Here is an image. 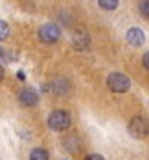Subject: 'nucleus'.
<instances>
[{
  "label": "nucleus",
  "instance_id": "nucleus-7",
  "mask_svg": "<svg viewBox=\"0 0 149 160\" xmlns=\"http://www.w3.org/2000/svg\"><path fill=\"white\" fill-rule=\"evenodd\" d=\"M19 101H20L23 106L30 108V106H35V104L38 102V94H37V91L30 89V88H25V89H22V91H20V94H19Z\"/></svg>",
  "mask_w": 149,
  "mask_h": 160
},
{
  "label": "nucleus",
  "instance_id": "nucleus-11",
  "mask_svg": "<svg viewBox=\"0 0 149 160\" xmlns=\"http://www.w3.org/2000/svg\"><path fill=\"white\" fill-rule=\"evenodd\" d=\"M119 0H98V5L103 10H114L118 7Z\"/></svg>",
  "mask_w": 149,
  "mask_h": 160
},
{
  "label": "nucleus",
  "instance_id": "nucleus-8",
  "mask_svg": "<svg viewBox=\"0 0 149 160\" xmlns=\"http://www.w3.org/2000/svg\"><path fill=\"white\" fill-rule=\"evenodd\" d=\"M68 89H70V84H68V81L63 79V78L55 79V81L51 82V91L55 92V94H65Z\"/></svg>",
  "mask_w": 149,
  "mask_h": 160
},
{
  "label": "nucleus",
  "instance_id": "nucleus-15",
  "mask_svg": "<svg viewBox=\"0 0 149 160\" xmlns=\"http://www.w3.org/2000/svg\"><path fill=\"white\" fill-rule=\"evenodd\" d=\"M142 64H144L146 69H149V51L144 53V56H142Z\"/></svg>",
  "mask_w": 149,
  "mask_h": 160
},
{
  "label": "nucleus",
  "instance_id": "nucleus-6",
  "mask_svg": "<svg viewBox=\"0 0 149 160\" xmlns=\"http://www.w3.org/2000/svg\"><path fill=\"white\" fill-rule=\"evenodd\" d=\"M126 40L129 41V45H133V46H142L144 45V41H146V35L144 32L141 30V28H129L128 33H126Z\"/></svg>",
  "mask_w": 149,
  "mask_h": 160
},
{
  "label": "nucleus",
  "instance_id": "nucleus-13",
  "mask_svg": "<svg viewBox=\"0 0 149 160\" xmlns=\"http://www.w3.org/2000/svg\"><path fill=\"white\" fill-rule=\"evenodd\" d=\"M139 8H141V12H142L146 17H149V0H141Z\"/></svg>",
  "mask_w": 149,
  "mask_h": 160
},
{
  "label": "nucleus",
  "instance_id": "nucleus-16",
  "mask_svg": "<svg viewBox=\"0 0 149 160\" xmlns=\"http://www.w3.org/2000/svg\"><path fill=\"white\" fill-rule=\"evenodd\" d=\"M3 76H5V71H3V68H2V66H0V81L3 79Z\"/></svg>",
  "mask_w": 149,
  "mask_h": 160
},
{
  "label": "nucleus",
  "instance_id": "nucleus-10",
  "mask_svg": "<svg viewBox=\"0 0 149 160\" xmlns=\"http://www.w3.org/2000/svg\"><path fill=\"white\" fill-rule=\"evenodd\" d=\"M30 160H48V153L43 149H33L30 153Z\"/></svg>",
  "mask_w": 149,
  "mask_h": 160
},
{
  "label": "nucleus",
  "instance_id": "nucleus-3",
  "mask_svg": "<svg viewBox=\"0 0 149 160\" xmlns=\"http://www.w3.org/2000/svg\"><path fill=\"white\" fill-rule=\"evenodd\" d=\"M128 129H129V134L134 139H144L149 134V121L144 119V117H141V116H136L131 119Z\"/></svg>",
  "mask_w": 149,
  "mask_h": 160
},
{
  "label": "nucleus",
  "instance_id": "nucleus-12",
  "mask_svg": "<svg viewBox=\"0 0 149 160\" xmlns=\"http://www.w3.org/2000/svg\"><path fill=\"white\" fill-rule=\"evenodd\" d=\"M8 32H10L8 30V25L3 20H0V41H3L5 38L8 37Z\"/></svg>",
  "mask_w": 149,
  "mask_h": 160
},
{
  "label": "nucleus",
  "instance_id": "nucleus-14",
  "mask_svg": "<svg viewBox=\"0 0 149 160\" xmlns=\"http://www.w3.org/2000/svg\"><path fill=\"white\" fill-rule=\"evenodd\" d=\"M85 160H104V157L99 155V153H91V155H88Z\"/></svg>",
  "mask_w": 149,
  "mask_h": 160
},
{
  "label": "nucleus",
  "instance_id": "nucleus-2",
  "mask_svg": "<svg viewBox=\"0 0 149 160\" xmlns=\"http://www.w3.org/2000/svg\"><path fill=\"white\" fill-rule=\"evenodd\" d=\"M106 84L113 92H126L131 88V79L123 73H113L108 76Z\"/></svg>",
  "mask_w": 149,
  "mask_h": 160
},
{
  "label": "nucleus",
  "instance_id": "nucleus-17",
  "mask_svg": "<svg viewBox=\"0 0 149 160\" xmlns=\"http://www.w3.org/2000/svg\"><path fill=\"white\" fill-rule=\"evenodd\" d=\"M17 76H19V79H25V74H23L22 71H19V74H17Z\"/></svg>",
  "mask_w": 149,
  "mask_h": 160
},
{
  "label": "nucleus",
  "instance_id": "nucleus-9",
  "mask_svg": "<svg viewBox=\"0 0 149 160\" xmlns=\"http://www.w3.org/2000/svg\"><path fill=\"white\" fill-rule=\"evenodd\" d=\"M65 145H67V149L70 152H78L80 150V144H78V139L73 137V135H70V137L65 139Z\"/></svg>",
  "mask_w": 149,
  "mask_h": 160
},
{
  "label": "nucleus",
  "instance_id": "nucleus-1",
  "mask_svg": "<svg viewBox=\"0 0 149 160\" xmlns=\"http://www.w3.org/2000/svg\"><path fill=\"white\" fill-rule=\"evenodd\" d=\"M70 124H71V117L67 111H63V109H56V111H53L50 117H48V126L50 129L53 130H56V132H60V130H67L70 127Z\"/></svg>",
  "mask_w": 149,
  "mask_h": 160
},
{
  "label": "nucleus",
  "instance_id": "nucleus-5",
  "mask_svg": "<svg viewBox=\"0 0 149 160\" xmlns=\"http://www.w3.org/2000/svg\"><path fill=\"white\" fill-rule=\"evenodd\" d=\"M71 43H73V46L76 50H85L86 46L89 45V35L86 30H83V28H78L73 37H71Z\"/></svg>",
  "mask_w": 149,
  "mask_h": 160
},
{
  "label": "nucleus",
  "instance_id": "nucleus-4",
  "mask_svg": "<svg viewBox=\"0 0 149 160\" xmlns=\"http://www.w3.org/2000/svg\"><path fill=\"white\" fill-rule=\"evenodd\" d=\"M38 38L41 43H55L60 38V28L55 23H45L38 30Z\"/></svg>",
  "mask_w": 149,
  "mask_h": 160
}]
</instances>
